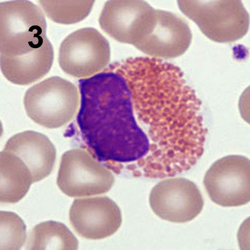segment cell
Listing matches in <instances>:
<instances>
[{"mask_svg":"<svg viewBox=\"0 0 250 250\" xmlns=\"http://www.w3.org/2000/svg\"><path fill=\"white\" fill-rule=\"evenodd\" d=\"M26 227L14 212L0 213V249L20 250L26 241Z\"/></svg>","mask_w":250,"mask_h":250,"instance_id":"obj_17","label":"cell"},{"mask_svg":"<svg viewBox=\"0 0 250 250\" xmlns=\"http://www.w3.org/2000/svg\"><path fill=\"white\" fill-rule=\"evenodd\" d=\"M3 151L14 154L24 162L32 174L33 183L48 176L55 166V146L46 136L34 131H24L12 136Z\"/></svg>","mask_w":250,"mask_h":250,"instance_id":"obj_13","label":"cell"},{"mask_svg":"<svg viewBox=\"0 0 250 250\" xmlns=\"http://www.w3.org/2000/svg\"><path fill=\"white\" fill-rule=\"evenodd\" d=\"M70 221L76 232L83 238L101 240L115 234L121 226L122 212L107 197L76 199L70 210Z\"/></svg>","mask_w":250,"mask_h":250,"instance_id":"obj_11","label":"cell"},{"mask_svg":"<svg viewBox=\"0 0 250 250\" xmlns=\"http://www.w3.org/2000/svg\"><path fill=\"white\" fill-rule=\"evenodd\" d=\"M44 14L29 1L0 3V59L4 77L12 83L28 85L49 72L54 49L46 36Z\"/></svg>","mask_w":250,"mask_h":250,"instance_id":"obj_3","label":"cell"},{"mask_svg":"<svg viewBox=\"0 0 250 250\" xmlns=\"http://www.w3.org/2000/svg\"><path fill=\"white\" fill-rule=\"evenodd\" d=\"M111 59L109 43L93 28L79 29L68 35L59 49V64L65 73L84 78L105 69Z\"/></svg>","mask_w":250,"mask_h":250,"instance_id":"obj_7","label":"cell"},{"mask_svg":"<svg viewBox=\"0 0 250 250\" xmlns=\"http://www.w3.org/2000/svg\"><path fill=\"white\" fill-rule=\"evenodd\" d=\"M192 35L189 25L171 12L156 10L151 31L135 46L154 58L179 57L188 49Z\"/></svg>","mask_w":250,"mask_h":250,"instance_id":"obj_12","label":"cell"},{"mask_svg":"<svg viewBox=\"0 0 250 250\" xmlns=\"http://www.w3.org/2000/svg\"><path fill=\"white\" fill-rule=\"evenodd\" d=\"M1 203L14 204L27 194L33 183L28 167L17 156L3 151L0 155Z\"/></svg>","mask_w":250,"mask_h":250,"instance_id":"obj_14","label":"cell"},{"mask_svg":"<svg viewBox=\"0 0 250 250\" xmlns=\"http://www.w3.org/2000/svg\"><path fill=\"white\" fill-rule=\"evenodd\" d=\"M181 11L212 41L234 42L249 29L250 18L241 1H178Z\"/></svg>","mask_w":250,"mask_h":250,"instance_id":"obj_5","label":"cell"},{"mask_svg":"<svg viewBox=\"0 0 250 250\" xmlns=\"http://www.w3.org/2000/svg\"><path fill=\"white\" fill-rule=\"evenodd\" d=\"M250 166V160L242 155H229L214 162L204 179L211 201L224 208L249 203Z\"/></svg>","mask_w":250,"mask_h":250,"instance_id":"obj_8","label":"cell"},{"mask_svg":"<svg viewBox=\"0 0 250 250\" xmlns=\"http://www.w3.org/2000/svg\"><path fill=\"white\" fill-rule=\"evenodd\" d=\"M39 4L52 21L64 24L83 21L90 14L95 1L41 0Z\"/></svg>","mask_w":250,"mask_h":250,"instance_id":"obj_16","label":"cell"},{"mask_svg":"<svg viewBox=\"0 0 250 250\" xmlns=\"http://www.w3.org/2000/svg\"><path fill=\"white\" fill-rule=\"evenodd\" d=\"M79 242L64 224L54 221L40 223L31 231L27 250H77Z\"/></svg>","mask_w":250,"mask_h":250,"instance_id":"obj_15","label":"cell"},{"mask_svg":"<svg viewBox=\"0 0 250 250\" xmlns=\"http://www.w3.org/2000/svg\"><path fill=\"white\" fill-rule=\"evenodd\" d=\"M126 79L133 108L147 133L148 154L134 165L140 177H173L201 159L208 130L202 102L180 68L154 58H131L110 65Z\"/></svg>","mask_w":250,"mask_h":250,"instance_id":"obj_1","label":"cell"},{"mask_svg":"<svg viewBox=\"0 0 250 250\" xmlns=\"http://www.w3.org/2000/svg\"><path fill=\"white\" fill-rule=\"evenodd\" d=\"M156 9L144 1H108L99 17L104 32L116 41L135 46L151 31Z\"/></svg>","mask_w":250,"mask_h":250,"instance_id":"obj_9","label":"cell"},{"mask_svg":"<svg viewBox=\"0 0 250 250\" xmlns=\"http://www.w3.org/2000/svg\"><path fill=\"white\" fill-rule=\"evenodd\" d=\"M115 183L109 168L85 150L76 148L62 156L57 179L60 190L72 198L103 194Z\"/></svg>","mask_w":250,"mask_h":250,"instance_id":"obj_6","label":"cell"},{"mask_svg":"<svg viewBox=\"0 0 250 250\" xmlns=\"http://www.w3.org/2000/svg\"><path fill=\"white\" fill-rule=\"evenodd\" d=\"M80 108L77 124L89 152L110 170L120 172L148 154L147 136L134 114L126 80L110 65L79 81Z\"/></svg>","mask_w":250,"mask_h":250,"instance_id":"obj_2","label":"cell"},{"mask_svg":"<svg viewBox=\"0 0 250 250\" xmlns=\"http://www.w3.org/2000/svg\"><path fill=\"white\" fill-rule=\"evenodd\" d=\"M149 201L156 216L174 223L194 220L204 206L203 195L197 185L182 178L161 181L152 189Z\"/></svg>","mask_w":250,"mask_h":250,"instance_id":"obj_10","label":"cell"},{"mask_svg":"<svg viewBox=\"0 0 250 250\" xmlns=\"http://www.w3.org/2000/svg\"><path fill=\"white\" fill-rule=\"evenodd\" d=\"M28 117L47 128H58L70 123L79 105L76 85L59 77H52L30 87L23 99Z\"/></svg>","mask_w":250,"mask_h":250,"instance_id":"obj_4","label":"cell"}]
</instances>
